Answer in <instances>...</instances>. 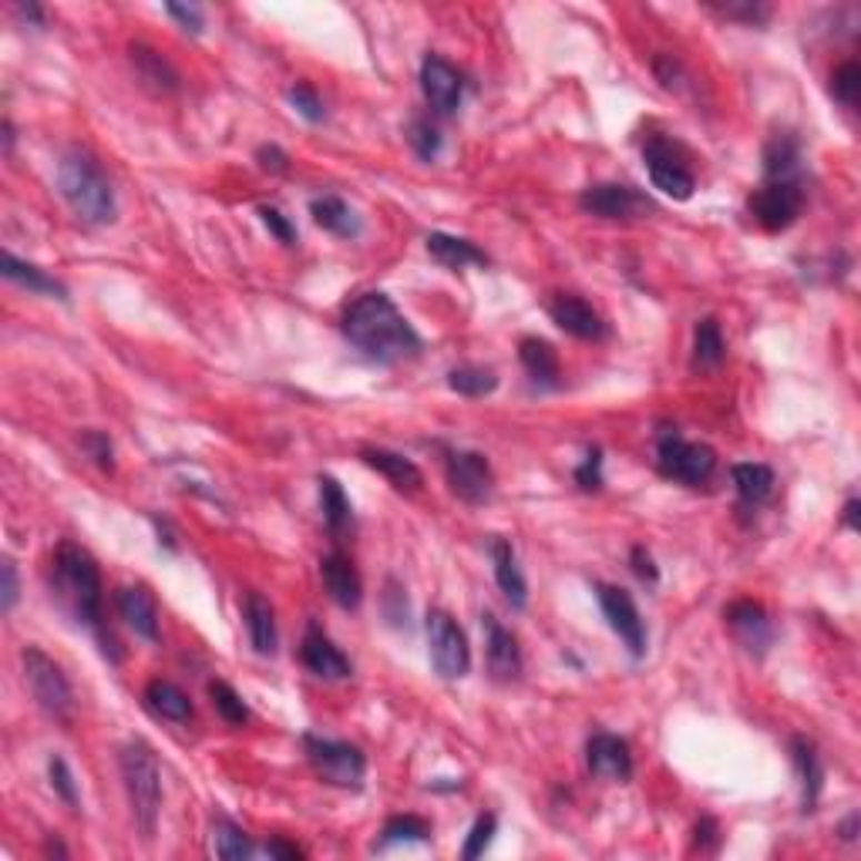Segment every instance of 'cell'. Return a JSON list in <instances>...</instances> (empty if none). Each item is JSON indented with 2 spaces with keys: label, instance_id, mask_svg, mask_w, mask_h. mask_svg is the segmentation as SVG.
I'll list each match as a JSON object with an SVG mask.
<instances>
[{
  "label": "cell",
  "instance_id": "obj_43",
  "mask_svg": "<svg viewBox=\"0 0 861 861\" xmlns=\"http://www.w3.org/2000/svg\"><path fill=\"white\" fill-rule=\"evenodd\" d=\"M495 828H499L495 814H481V818L471 824V831H468V841H464V848H461V858L471 861V858L484 854V848L491 844V838H495Z\"/></svg>",
  "mask_w": 861,
  "mask_h": 861
},
{
  "label": "cell",
  "instance_id": "obj_29",
  "mask_svg": "<svg viewBox=\"0 0 861 861\" xmlns=\"http://www.w3.org/2000/svg\"><path fill=\"white\" fill-rule=\"evenodd\" d=\"M0 273H4L11 283H18V287L31 290V293L68 300V290H64V287L54 280V277H48V273H44V270H38L34 263H24V260H18L14 253H4V257H0Z\"/></svg>",
  "mask_w": 861,
  "mask_h": 861
},
{
  "label": "cell",
  "instance_id": "obj_53",
  "mask_svg": "<svg viewBox=\"0 0 861 861\" xmlns=\"http://www.w3.org/2000/svg\"><path fill=\"white\" fill-rule=\"evenodd\" d=\"M630 562H633V572H637L643 582H650V585H653V582L660 579V572H657V565H653V555H650L643 545H637V549L630 552Z\"/></svg>",
  "mask_w": 861,
  "mask_h": 861
},
{
  "label": "cell",
  "instance_id": "obj_15",
  "mask_svg": "<svg viewBox=\"0 0 861 861\" xmlns=\"http://www.w3.org/2000/svg\"><path fill=\"white\" fill-rule=\"evenodd\" d=\"M484 627V660H488V673L499 683H512L522 673V650L512 630H505L491 612L481 617Z\"/></svg>",
  "mask_w": 861,
  "mask_h": 861
},
{
  "label": "cell",
  "instance_id": "obj_27",
  "mask_svg": "<svg viewBox=\"0 0 861 861\" xmlns=\"http://www.w3.org/2000/svg\"><path fill=\"white\" fill-rule=\"evenodd\" d=\"M519 360L522 367L529 371V378L535 384H545V388H555L559 384V353L549 340L542 337H525L519 343Z\"/></svg>",
  "mask_w": 861,
  "mask_h": 861
},
{
  "label": "cell",
  "instance_id": "obj_33",
  "mask_svg": "<svg viewBox=\"0 0 861 861\" xmlns=\"http://www.w3.org/2000/svg\"><path fill=\"white\" fill-rule=\"evenodd\" d=\"M320 509H323V522L330 525V532L333 535H340V532H347L350 525H353V509H350V499H347V491L340 488V481L337 478H330V474H320Z\"/></svg>",
  "mask_w": 861,
  "mask_h": 861
},
{
  "label": "cell",
  "instance_id": "obj_21",
  "mask_svg": "<svg viewBox=\"0 0 861 861\" xmlns=\"http://www.w3.org/2000/svg\"><path fill=\"white\" fill-rule=\"evenodd\" d=\"M320 579H323V589L327 595L340 605V609H357L360 599H363V582L353 569V562L343 555V552H330L323 555L320 562Z\"/></svg>",
  "mask_w": 861,
  "mask_h": 861
},
{
  "label": "cell",
  "instance_id": "obj_16",
  "mask_svg": "<svg viewBox=\"0 0 861 861\" xmlns=\"http://www.w3.org/2000/svg\"><path fill=\"white\" fill-rule=\"evenodd\" d=\"M421 91H424V101L431 104V111L448 118L461 108L464 81H461L458 68H451L444 58L428 54L424 64H421Z\"/></svg>",
  "mask_w": 861,
  "mask_h": 861
},
{
  "label": "cell",
  "instance_id": "obj_45",
  "mask_svg": "<svg viewBox=\"0 0 861 861\" xmlns=\"http://www.w3.org/2000/svg\"><path fill=\"white\" fill-rule=\"evenodd\" d=\"M290 104L307 118V121H313V126H317V121H323V101H320V94H317V88L313 84H307V81H300V84H293L290 88Z\"/></svg>",
  "mask_w": 861,
  "mask_h": 861
},
{
  "label": "cell",
  "instance_id": "obj_24",
  "mask_svg": "<svg viewBox=\"0 0 861 861\" xmlns=\"http://www.w3.org/2000/svg\"><path fill=\"white\" fill-rule=\"evenodd\" d=\"M132 68L139 74V81L152 91V94H176L179 91V71L149 44H132Z\"/></svg>",
  "mask_w": 861,
  "mask_h": 861
},
{
  "label": "cell",
  "instance_id": "obj_50",
  "mask_svg": "<svg viewBox=\"0 0 861 861\" xmlns=\"http://www.w3.org/2000/svg\"><path fill=\"white\" fill-rule=\"evenodd\" d=\"M166 14L176 18V21H179L186 31H192V34L202 31V8H196V4H166Z\"/></svg>",
  "mask_w": 861,
  "mask_h": 861
},
{
  "label": "cell",
  "instance_id": "obj_44",
  "mask_svg": "<svg viewBox=\"0 0 861 861\" xmlns=\"http://www.w3.org/2000/svg\"><path fill=\"white\" fill-rule=\"evenodd\" d=\"M48 774H51V788H54V794H58L68 808H78V784H74V774H71L68 761L54 754V758L48 761Z\"/></svg>",
  "mask_w": 861,
  "mask_h": 861
},
{
  "label": "cell",
  "instance_id": "obj_35",
  "mask_svg": "<svg viewBox=\"0 0 861 861\" xmlns=\"http://www.w3.org/2000/svg\"><path fill=\"white\" fill-rule=\"evenodd\" d=\"M801 162V149L794 139L778 136L774 142H768L764 149V176L768 179H798V166Z\"/></svg>",
  "mask_w": 861,
  "mask_h": 861
},
{
  "label": "cell",
  "instance_id": "obj_12",
  "mask_svg": "<svg viewBox=\"0 0 861 861\" xmlns=\"http://www.w3.org/2000/svg\"><path fill=\"white\" fill-rule=\"evenodd\" d=\"M579 209L599 219H640L647 212H653V202L637 192L633 186H620V182H602V186H589L579 196Z\"/></svg>",
  "mask_w": 861,
  "mask_h": 861
},
{
  "label": "cell",
  "instance_id": "obj_54",
  "mask_svg": "<svg viewBox=\"0 0 861 861\" xmlns=\"http://www.w3.org/2000/svg\"><path fill=\"white\" fill-rule=\"evenodd\" d=\"M267 854H270V858H303V851H300L297 844L283 841V838L267 841Z\"/></svg>",
  "mask_w": 861,
  "mask_h": 861
},
{
  "label": "cell",
  "instance_id": "obj_40",
  "mask_svg": "<svg viewBox=\"0 0 861 861\" xmlns=\"http://www.w3.org/2000/svg\"><path fill=\"white\" fill-rule=\"evenodd\" d=\"M707 8L727 21H744V24H764L771 18V8L758 4V0H710Z\"/></svg>",
  "mask_w": 861,
  "mask_h": 861
},
{
  "label": "cell",
  "instance_id": "obj_4",
  "mask_svg": "<svg viewBox=\"0 0 861 861\" xmlns=\"http://www.w3.org/2000/svg\"><path fill=\"white\" fill-rule=\"evenodd\" d=\"M121 781H126L129 791V804H132V818L142 831L146 841L156 838L159 828V811H162V771H159V758L146 741H129L121 748Z\"/></svg>",
  "mask_w": 861,
  "mask_h": 861
},
{
  "label": "cell",
  "instance_id": "obj_58",
  "mask_svg": "<svg viewBox=\"0 0 861 861\" xmlns=\"http://www.w3.org/2000/svg\"><path fill=\"white\" fill-rule=\"evenodd\" d=\"M4 149H8V156H11V149H14V129H11V121H4Z\"/></svg>",
  "mask_w": 861,
  "mask_h": 861
},
{
  "label": "cell",
  "instance_id": "obj_10",
  "mask_svg": "<svg viewBox=\"0 0 861 861\" xmlns=\"http://www.w3.org/2000/svg\"><path fill=\"white\" fill-rule=\"evenodd\" d=\"M804 206V189L798 179H768L754 196H751V216L768 229V232H784L798 222Z\"/></svg>",
  "mask_w": 861,
  "mask_h": 861
},
{
  "label": "cell",
  "instance_id": "obj_51",
  "mask_svg": "<svg viewBox=\"0 0 861 861\" xmlns=\"http://www.w3.org/2000/svg\"><path fill=\"white\" fill-rule=\"evenodd\" d=\"M257 162H260L263 172H277V176L290 169V156L280 146H260L257 149Z\"/></svg>",
  "mask_w": 861,
  "mask_h": 861
},
{
  "label": "cell",
  "instance_id": "obj_19",
  "mask_svg": "<svg viewBox=\"0 0 861 861\" xmlns=\"http://www.w3.org/2000/svg\"><path fill=\"white\" fill-rule=\"evenodd\" d=\"M114 609L136 637H142L149 643L159 640V605L146 585H121L114 592Z\"/></svg>",
  "mask_w": 861,
  "mask_h": 861
},
{
  "label": "cell",
  "instance_id": "obj_7",
  "mask_svg": "<svg viewBox=\"0 0 861 861\" xmlns=\"http://www.w3.org/2000/svg\"><path fill=\"white\" fill-rule=\"evenodd\" d=\"M428 653H431V667L438 677L444 680H461L471 670V647L464 630L448 617L444 609H431L428 612Z\"/></svg>",
  "mask_w": 861,
  "mask_h": 861
},
{
  "label": "cell",
  "instance_id": "obj_11",
  "mask_svg": "<svg viewBox=\"0 0 861 861\" xmlns=\"http://www.w3.org/2000/svg\"><path fill=\"white\" fill-rule=\"evenodd\" d=\"M643 162H647V172H650V182L653 189H660L663 196L677 199V202H687L697 189V179L693 172L687 169L680 149H673L670 142L663 139H650L647 149H643Z\"/></svg>",
  "mask_w": 861,
  "mask_h": 861
},
{
  "label": "cell",
  "instance_id": "obj_38",
  "mask_svg": "<svg viewBox=\"0 0 861 861\" xmlns=\"http://www.w3.org/2000/svg\"><path fill=\"white\" fill-rule=\"evenodd\" d=\"M431 838V824L418 814H398L384 824L381 831V848L398 844V841H428Z\"/></svg>",
  "mask_w": 861,
  "mask_h": 861
},
{
  "label": "cell",
  "instance_id": "obj_36",
  "mask_svg": "<svg viewBox=\"0 0 861 861\" xmlns=\"http://www.w3.org/2000/svg\"><path fill=\"white\" fill-rule=\"evenodd\" d=\"M448 388L461 398H484L499 388V378L488 367H454L448 374Z\"/></svg>",
  "mask_w": 861,
  "mask_h": 861
},
{
  "label": "cell",
  "instance_id": "obj_6",
  "mask_svg": "<svg viewBox=\"0 0 861 861\" xmlns=\"http://www.w3.org/2000/svg\"><path fill=\"white\" fill-rule=\"evenodd\" d=\"M303 754L310 768L333 788H360L367 774V758L357 744L327 741L317 733H303Z\"/></svg>",
  "mask_w": 861,
  "mask_h": 861
},
{
  "label": "cell",
  "instance_id": "obj_9",
  "mask_svg": "<svg viewBox=\"0 0 861 861\" xmlns=\"http://www.w3.org/2000/svg\"><path fill=\"white\" fill-rule=\"evenodd\" d=\"M595 599H599V609H602L609 630L620 637V643L630 650L633 660H643L647 657V627H643V617H640L633 595L620 585L599 582Z\"/></svg>",
  "mask_w": 861,
  "mask_h": 861
},
{
  "label": "cell",
  "instance_id": "obj_31",
  "mask_svg": "<svg viewBox=\"0 0 861 861\" xmlns=\"http://www.w3.org/2000/svg\"><path fill=\"white\" fill-rule=\"evenodd\" d=\"M146 703L156 717L169 723H189L192 720V700L169 680H152L146 687Z\"/></svg>",
  "mask_w": 861,
  "mask_h": 861
},
{
  "label": "cell",
  "instance_id": "obj_37",
  "mask_svg": "<svg viewBox=\"0 0 861 861\" xmlns=\"http://www.w3.org/2000/svg\"><path fill=\"white\" fill-rule=\"evenodd\" d=\"M212 851H216V858L242 861V858H250V854H253V841L246 838V831H242V828H236L232 821L219 818V821L212 824Z\"/></svg>",
  "mask_w": 861,
  "mask_h": 861
},
{
  "label": "cell",
  "instance_id": "obj_20",
  "mask_svg": "<svg viewBox=\"0 0 861 861\" xmlns=\"http://www.w3.org/2000/svg\"><path fill=\"white\" fill-rule=\"evenodd\" d=\"M300 660L303 667L320 677V680H347L350 677V660L333 647V640L320 627H307L303 643H300Z\"/></svg>",
  "mask_w": 861,
  "mask_h": 861
},
{
  "label": "cell",
  "instance_id": "obj_39",
  "mask_svg": "<svg viewBox=\"0 0 861 861\" xmlns=\"http://www.w3.org/2000/svg\"><path fill=\"white\" fill-rule=\"evenodd\" d=\"M209 697H212V707L219 710V717H222L226 723L242 727L246 720H250V707L242 703V697H239L229 683L212 680V683H209Z\"/></svg>",
  "mask_w": 861,
  "mask_h": 861
},
{
  "label": "cell",
  "instance_id": "obj_13",
  "mask_svg": "<svg viewBox=\"0 0 861 861\" xmlns=\"http://www.w3.org/2000/svg\"><path fill=\"white\" fill-rule=\"evenodd\" d=\"M448 484L461 502L481 505L495 491V474L481 451H448Z\"/></svg>",
  "mask_w": 861,
  "mask_h": 861
},
{
  "label": "cell",
  "instance_id": "obj_48",
  "mask_svg": "<svg viewBox=\"0 0 861 861\" xmlns=\"http://www.w3.org/2000/svg\"><path fill=\"white\" fill-rule=\"evenodd\" d=\"M260 219H263V226L283 242V246H293L297 242V229H293V222L277 209V206H260Z\"/></svg>",
  "mask_w": 861,
  "mask_h": 861
},
{
  "label": "cell",
  "instance_id": "obj_47",
  "mask_svg": "<svg viewBox=\"0 0 861 861\" xmlns=\"http://www.w3.org/2000/svg\"><path fill=\"white\" fill-rule=\"evenodd\" d=\"M575 484L582 491H599L602 488V451L599 448H589L585 461L575 468Z\"/></svg>",
  "mask_w": 861,
  "mask_h": 861
},
{
  "label": "cell",
  "instance_id": "obj_49",
  "mask_svg": "<svg viewBox=\"0 0 861 861\" xmlns=\"http://www.w3.org/2000/svg\"><path fill=\"white\" fill-rule=\"evenodd\" d=\"M0 575H4V595H0V605H4V612H11L18 605V595H21V582H18V565L14 559H4L0 562Z\"/></svg>",
  "mask_w": 861,
  "mask_h": 861
},
{
  "label": "cell",
  "instance_id": "obj_42",
  "mask_svg": "<svg viewBox=\"0 0 861 861\" xmlns=\"http://www.w3.org/2000/svg\"><path fill=\"white\" fill-rule=\"evenodd\" d=\"M858 91H861V68H858L854 61L838 64L834 74H831V94H834L841 104L851 108V104L858 101Z\"/></svg>",
  "mask_w": 861,
  "mask_h": 861
},
{
  "label": "cell",
  "instance_id": "obj_1",
  "mask_svg": "<svg viewBox=\"0 0 861 861\" xmlns=\"http://www.w3.org/2000/svg\"><path fill=\"white\" fill-rule=\"evenodd\" d=\"M347 343L374 363H401L421 353V337L388 293H363L343 310Z\"/></svg>",
  "mask_w": 861,
  "mask_h": 861
},
{
  "label": "cell",
  "instance_id": "obj_55",
  "mask_svg": "<svg viewBox=\"0 0 861 861\" xmlns=\"http://www.w3.org/2000/svg\"><path fill=\"white\" fill-rule=\"evenodd\" d=\"M14 11H18V14H21V18H24V21H31V24H38V28H41V24H44V11H41V8H38V4H14Z\"/></svg>",
  "mask_w": 861,
  "mask_h": 861
},
{
  "label": "cell",
  "instance_id": "obj_14",
  "mask_svg": "<svg viewBox=\"0 0 861 861\" xmlns=\"http://www.w3.org/2000/svg\"><path fill=\"white\" fill-rule=\"evenodd\" d=\"M723 620H727L733 640L741 643L748 653H754V657H764L768 647L774 643V627H771L768 609L761 602H751V599L733 602V605H727Z\"/></svg>",
  "mask_w": 861,
  "mask_h": 861
},
{
  "label": "cell",
  "instance_id": "obj_2",
  "mask_svg": "<svg viewBox=\"0 0 861 861\" xmlns=\"http://www.w3.org/2000/svg\"><path fill=\"white\" fill-rule=\"evenodd\" d=\"M58 189L81 222H88V226H111L114 222V216H118L114 189H111L108 176L101 172V166L84 149H71V152L61 156Z\"/></svg>",
  "mask_w": 861,
  "mask_h": 861
},
{
  "label": "cell",
  "instance_id": "obj_5",
  "mask_svg": "<svg viewBox=\"0 0 861 861\" xmlns=\"http://www.w3.org/2000/svg\"><path fill=\"white\" fill-rule=\"evenodd\" d=\"M21 663H24V680H28V690H31L34 703L51 720L68 723L71 710H74V693H71V683H68L64 670L48 653H41L38 647H24Z\"/></svg>",
  "mask_w": 861,
  "mask_h": 861
},
{
  "label": "cell",
  "instance_id": "obj_3",
  "mask_svg": "<svg viewBox=\"0 0 861 861\" xmlns=\"http://www.w3.org/2000/svg\"><path fill=\"white\" fill-rule=\"evenodd\" d=\"M54 589L58 599L71 609V617L84 627L101 623V572L88 549L61 542L54 552Z\"/></svg>",
  "mask_w": 861,
  "mask_h": 861
},
{
  "label": "cell",
  "instance_id": "obj_18",
  "mask_svg": "<svg viewBox=\"0 0 861 861\" xmlns=\"http://www.w3.org/2000/svg\"><path fill=\"white\" fill-rule=\"evenodd\" d=\"M549 317L555 320L559 330H565V333L575 337V340H592V343H599V340H605V333H609L605 320H602L585 300L569 297V293H559V297L549 303Z\"/></svg>",
  "mask_w": 861,
  "mask_h": 861
},
{
  "label": "cell",
  "instance_id": "obj_52",
  "mask_svg": "<svg viewBox=\"0 0 861 861\" xmlns=\"http://www.w3.org/2000/svg\"><path fill=\"white\" fill-rule=\"evenodd\" d=\"M697 848L703 851V854H713L717 848H720V828H717V821L713 818H700V824H697Z\"/></svg>",
  "mask_w": 861,
  "mask_h": 861
},
{
  "label": "cell",
  "instance_id": "obj_28",
  "mask_svg": "<svg viewBox=\"0 0 861 861\" xmlns=\"http://www.w3.org/2000/svg\"><path fill=\"white\" fill-rule=\"evenodd\" d=\"M310 216L320 229L340 236V239H353L360 232V219L357 212L340 199V196H317L310 202Z\"/></svg>",
  "mask_w": 861,
  "mask_h": 861
},
{
  "label": "cell",
  "instance_id": "obj_17",
  "mask_svg": "<svg viewBox=\"0 0 861 861\" xmlns=\"http://www.w3.org/2000/svg\"><path fill=\"white\" fill-rule=\"evenodd\" d=\"M585 764L602 781H630L633 778L630 744L617 733H592L585 744Z\"/></svg>",
  "mask_w": 861,
  "mask_h": 861
},
{
  "label": "cell",
  "instance_id": "obj_22",
  "mask_svg": "<svg viewBox=\"0 0 861 861\" xmlns=\"http://www.w3.org/2000/svg\"><path fill=\"white\" fill-rule=\"evenodd\" d=\"M360 461H363L367 468H374L378 474H384V478H388L394 488H401V491H418V488L424 484L421 468H418L411 458L398 454V451H388V448H363V451H360Z\"/></svg>",
  "mask_w": 861,
  "mask_h": 861
},
{
  "label": "cell",
  "instance_id": "obj_57",
  "mask_svg": "<svg viewBox=\"0 0 861 861\" xmlns=\"http://www.w3.org/2000/svg\"><path fill=\"white\" fill-rule=\"evenodd\" d=\"M844 525H848L851 532H858V499H848V505H844Z\"/></svg>",
  "mask_w": 861,
  "mask_h": 861
},
{
  "label": "cell",
  "instance_id": "obj_23",
  "mask_svg": "<svg viewBox=\"0 0 861 861\" xmlns=\"http://www.w3.org/2000/svg\"><path fill=\"white\" fill-rule=\"evenodd\" d=\"M491 562H495V582L502 589V595L509 599L512 609H525L529 602V582L519 569V559H515V549L512 542L505 539H495L491 542Z\"/></svg>",
  "mask_w": 861,
  "mask_h": 861
},
{
  "label": "cell",
  "instance_id": "obj_41",
  "mask_svg": "<svg viewBox=\"0 0 861 861\" xmlns=\"http://www.w3.org/2000/svg\"><path fill=\"white\" fill-rule=\"evenodd\" d=\"M404 136H408V142H411V149H414L418 159L434 162V159L441 156V132L431 126L428 118H414Z\"/></svg>",
  "mask_w": 861,
  "mask_h": 861
},
{
  "label": "cell",
  "instance_id": "obj_46",
  "mask_svg": "<svg viewBox=\"0 0 861 861\" xmlns=\"http://www.w3.org/2000/svg\"><path fill=\"white\" fill-rule=\"evenodd\" d=\"M81 448L88 451V458H91L101 471H111V468H114V448H111L108 434H101V431H84V434H81Z\"/></svg>",
  "mask_w": 861,
  "mask_h": 861
},
{
  "label": "cell",
  "instance_id": "obj_30",
  "mask_svg": "<svg viewBox=\"0 0 861 861\" xmlns=\"http://www.w3.org/2000/svg\"><path fill=\"white\" fill-rule=\"evenodd\" d=\"M733 488L737 495H741L744 505L758 509L771 499L774 491V471L768 464H758V461H744V464H733Z\"/></svg>",
  "mask_w": 861,
  "mask_h": 861
},
{
  "label": "cell",
  "instance_id": "obj_26",
  "mask_svg": "<svg viewBox=\"0 0 861 861\" xmlns=\"http://www.w3.org/2000/svg\"><path fill=\"white\" fill-rule=\"evenodd\" d=\"M428 246V257L434 263H441L444 270H464V267H484L488 257L478 250L474 242L461 239V236H448V232H431L424 239Z\"/></svg>",
  "mask_w": 861,
  "mask_h": 861
},
{
  "label": "cell",
  "instance_id": "obj_25",
  "mask_svg": "<svg viewBox=\"0 0 861 861\" xmlns=\"http://www.w3.org/2000/svg\"><path fill=\"white\" fill-rule=\"evenodd\" d=\"M242 617H246V630H250V643L260 657H273L277 653V617H273V605L260 595V592H250L246 595V605H242Z\"/></svg>",
  "mask_w": 861,
  "mask_h": 861
},
{
  "label": "cell",
  "instance_id": "obj_34",
  "mask_svg": "<svg viewBox=\"0 0 861 861\" xmlns=\"http://www.w3.org/2000/svg\"><path fill=\"white\" fill-rule=\"evenodd\" d=\"M727 343L720 333V323L713 317H703L693 330V367L697 371H713V367L723 363Z\"/></svg>",
  "mask_w": 861,
  "mask_h": 861
},
{
  "label": "cell",
  "instance_id": "obj_8",
  "mask_svg": "<svg viewBox=\"0 0 861 861\" xmlns=\"http://www.w3.org/2000/svg\"><path fill=\"white\" fill-rule=\"evenodd\" d=\"M657 464H660V474L670 481L703 484L717 468V454H713V448L687 441L677 431H663L657 438Z\"/></svg>",
  "mask_w": 861,
  "mask_h": 861
},
{
  "label": "cell",
  "instance_id": "obj_32",
  "mask_svg": "<svg viewBox=\"0 0 861 861\" xmlns=\"http://www.w3.org/2000/svg\"><path fill=\"white\" fill-rule=\"evenodd\" d=\"M791 754H794V768H798V778H801V788H804V811H814L818 794H821V778H824L821 758H818L814 744L804 741V737H794Z\"/></svg>",
  "mask_w": 861,
  "mask_h": 861
},
{
  "label": "cell",
  "instance_id": "obj_56",
  "mask_svg": "<svg viewBox=\"0 0 861 861\" xmlns=\"http://www.w3.org/2000/svg\"><path fill=\"white\" fill-rule=\"evenodd\" d=\"M838 834H841L844 841H854V838H858V814H848V818L841 821Z\"/></svg>",
  "mask_w": 861,
  "mask_h": 861
}]
</instances>
